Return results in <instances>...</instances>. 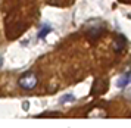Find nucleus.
Returning <instances> with one entry per match:
<instances>
[{
    "label": "nucleus",
    "instance_id": "f257e3e1",
    "mask_svg": "<svg viewBox=\"0 0 131 128\" xmlns=\"http://www.w3.org/2000/svg\"><path fill=\"white\" fill-rule=\"evenodd\" d=\"M19 87H22L24 90H32V88L37 87L38 84V78L34 72H27L19 78Z\"/></svg>",
    "mask_w": 131,
    "mask_h": 128
},
{
    "label": "nucleus",
    "instance_id": "f03ea898",
    "mask_svg": "<svg viewBox=\"0 0 131 128\" xmlns=\"http://www.w3.org/2000/svg\"><path fill=\"white\" fill-rule=\"evenodd\" d=\"M130 81H131V72L128 71V72H125V74H122L119 77V80L116 81V86L119 88H124L127 84H130Z\"/></svg>",
    "mask_w": 131,
    "mask_h": 128
},
{
    "label": "nucleus",
    "instance_id": "7ed1b4c3",
    "mask_svg": "<svg viewBox=\"0 0 131 128\" xmlns=\"http://www.w3.org/2000/svg\"><path fill=\"white\" fill-rule=\"evenodd\" d=\"M89 116H99V118H103V116H106V112L105 111H100V109H94V111H91V112H89L87 113Z\"/></svg>",
    "mask_w": 131,
    "mask_h": 128
},
{
    "label": "nucleus",
    "instance_id": "20e7f679",
    "mask_svg": "<svg viewBox=\"0 0 131 128\" xmlns=\"http://www.w3.org/2000/svg\"><path fill=\"white\" fill-rule=\"evenodd\" d=\"M50 31H52V27H47V28H46V27H43V29L38 33V38H44Z\"/></svg>",
    "mask_w": 131,
    "mask_h": 128
},
{
    "label": "nucleus",
    "instance_id": "39448f33",
    "mask_svg": "<svg viewBox=\"0 0 131 128\" xmlns=\"http://www.w3.org/2000/svg\"><path fill=\"white\" fill-rule=\"evenodd\" d=\"M41 116H60V112H43L37 118H41Z\"/></svg>",
    "mask_w": 131,
    "mask_h": 128
},
{
    "label": "nucleus",
    "instance_id": "423d86ee",
    "mask_svg": "<svg viewBox=\"0 0 131 128\" xmlns=\"http://www.w3.org/2000/svg\"><path fill=\"white\" fill-rule=\"evenodd\" d=\"M74 100H75V97H74L72 94H66L65 97L60 99V103H65V102H74Z\"/></svg>",
    "mask_w": 131,
    "mask_h": 128
},
{
    "label": "nucleus",
    "instance_id": "0eeeda50",
    "mask_svg": "<svg viewBox=\"0 0 131 128\" xmlns=\"http://www.w3.org/2000/svg\"><path fill=\"white\" fill-rule=\"evenodd\" d=\"M30 109V103L28 102H24V111H28Z\"/></svg>",
    "mask_w": 131,
    "mask_h": 128
},
{
    "label": "nucleus",
    "instance_id": "6e6552de",
    "mask_svg": "<svg viewBox=\"0 0 131 128\" xmlns=\"http://www.w3.org/2000/svg\"><path fill=\"white\" fill-rule=\"evenodd\" d=\"M2 65H3V58L0 56V68H2Z\"/></svg>",
    "mask_w": 131,
    "mask_h": 128
}]
</instances>
